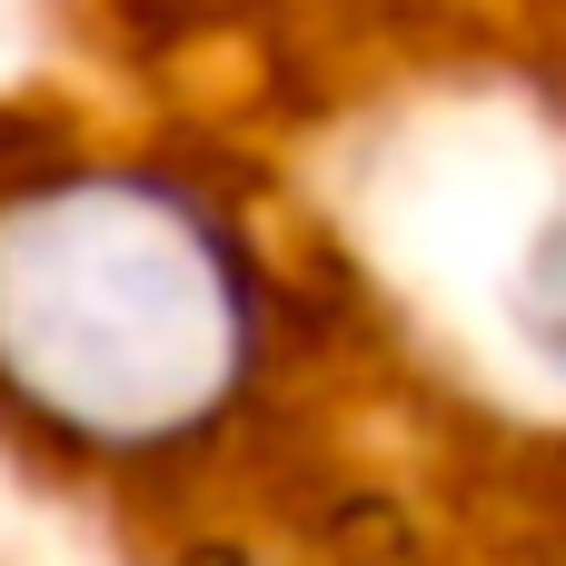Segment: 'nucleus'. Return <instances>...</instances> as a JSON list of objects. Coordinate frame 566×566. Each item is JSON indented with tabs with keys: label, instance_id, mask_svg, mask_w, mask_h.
I'll return each instance as SVG.
<instances>
[{
	"label": "nucleus",
	"instance_id": "2",
	"mask_svg": "<svg viewBox=\"0 0 566 566\" xmlns=\"http://www.w3.org/2000/svg\"><path fill=\"white\" fill-rule=\"evenodd\" d=\"M517 328L537 338V358L566 368V209L537 229V249H527V269H517Z\"/></svg>",
	"mask_w": 566,
	"mask_h": 566
},
{
	"label": "nucleus",
	"instance_id": "1",
	"mask_svg": "<svg viewBox=\"0 0 566 566\" xmlns=\"http://www.w3.org/2000/svg\"><path fill=\"white\" fill-rule=\"evenodd\" d=\"M259 368V269L219 199L149 159H50L0 189V398L40 438L159 458Z\"/></svg>",
	"mask_w": 566,
	"mask_h": 566
}]
</instances>
